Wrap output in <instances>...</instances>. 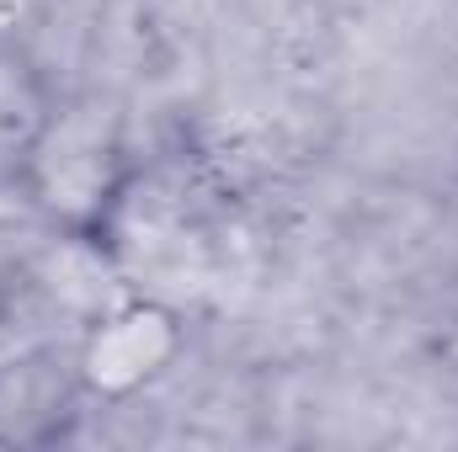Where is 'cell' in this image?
<instances>
[{
  "instance_id": "6da1fadb",
  "label": "cell",
  "mask_w": 458,
  "mask_h": 452,
  "mask_svg": "<svg viewBox=\"0 0 458 452\" xmlns=\"http://www.w3.org/2000/svg\"><path fill=\"white\" fill-rule=\"evenodd\" d=\"M16 187L64 245L113 255L139 187V160L123 113L102 96L48 102L16 144Z\"/></svg>"
},
{
  "instance_id": "7a4b0ae2",
  "label": "cell",
  "mask_w": 458,
  "mask_h": 452,
  "mask_svg": "<svg viewBox=\"0 0 458 452\" xmlns=\"http://www.w3.org/2000/svg\"><path fill=\"white\" fill-rule=\"evenodd\" d=\"M187 356V314L165 298L128 293L107 304L70 346L86 405H128L165 383Z\"/></svg>"
},
{
  "instance_id": "3957f363",
  "label": "cell",
  "mask_w": 458,
  "mask_h": 452,
  "mask_svg": "<svg viewBox=\"0 0 458 452\" xmlns=\"http://www.w3.org/2000/svg\"><path fill=\"white\" fill-rule=\"evenodd\" d=\"M86 394L70 351H0V448H48L70 437Z\"/></svg>"
},
{
  "instance_id": "277c9868",
  "label": "cell",
  "mask_w": 458,
  "mask_h": 452,
  "mask_svg": "<svg viewBox=\"0 0 458 452\" xmlns=\"http://www.w3.org/2000/svg\"><path fill=\"white\" fill-rule=\"evenodd\" d=\"M48 16H54V0H0V70L27 59V48L43 38Z\"/></svg>"
},
{
  "instance_id": "5b68a950",
  "label": "cell",
  "mask_w": 458,
  "mask_h": 452,
  "mask_svg": "<svg viewBox=\"0 0 458 452\" xmlns=\"http://www.w3.org/2000/svg\"><path fill=\"white\" fill-rule=\"evenodd\" d=\"M448 203H454V213H458V176H454V187H448Z\"/></svg>"
}]
</instances>
